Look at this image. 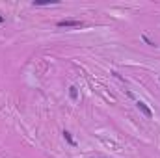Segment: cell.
<instances>
[{
    "label": "cell",
    "instance_id": "obj_6",
    "mask_svg": "<svg viewBox=\"0 0 160 158\" xmlns=\"http://www.w3.org/2000/svg\"><path fill=\"white\" fill-rule=\"evenodd\" d=\"M142 39L145 41L147 45H151V47H155V41H151V39H149V37H147V36H142Z\"/></svg>",
    "mask_w": 160,
    "mask_h": 158
},
{
    "label": "cell",
    "instance_id": "obj_2",
    "mask_svg": "<svg viewBox=\"0 0 160 158\" xmlns=\"http://www.w3.org/2000/svg\"><path fill=\"white\" fill-rule=\"evenodd\" d=\"M136 106H138V110H140V112H142L145 117H149V119L153 117V110H151V108H149V106H147L143 101H138V102H136Z\"/></svg>",
    "mask_w": 160,
    "mask_h": 158
},
{
    "label": "cell",
    "instance_id": "obj_1",
    "mask_svg": "<svg viewBox=\"0 0 160 158\" xmlns=\"http://www.w3.org/2000/svg\"><path fill=\"white\" fill-rule=\"evenodd\" d=\"M56 26H58V28H80L82 22L77 21V19H63V21H58Z\"/></svg>",
    "mask_w": 160,
    "mask_h": 158
},
{
    "label": "cell",
    "instance_id": "obj_4",
    "mask_svg": "<svg viewBox=\"0 0 160 158\" xmlns=\"http://www.w3.org/2000/svg\"><path fill=\"white\" fill-rule=\"evenodd\" d=\"M50 4H58L56 0H36L34 6H50Z\"/></svg>",
    "mask_w": 160,
    "mask_h": 158
},
{
    "label": "cell",
    "instance_id": "obj_5",
    "mask_svg": "<svg viewBox=\"0 0 160 158\" xmlns=\"http://www.w3.org/2000/svg\"><path fill=\"white\" fill-rule=\"evenodd\" d=\"M69 97H71L73 101H77V99H78V91H77V87H75V86H71V87H69Z\"/></svg>",
    "mask_w": 160,
    "mask_h": 158
},
{
    "label": "cell",
    "instance_id": "obj_3",
    "mask_svg": "<svg viewBox=\"0 0 160 158\" xmlns=\"http://www.w3.org/2000/svg\"><path fill=\"white\" fill-rule=\"evenodd\" d=\"M62 134H63V138H65V141H67V143H69L71 147H77V141L73 140V136H71V132H69V130H63Z\"/></svg>",
    "mask_w": 160,
    "mask_h": 158
}]
</instances>
